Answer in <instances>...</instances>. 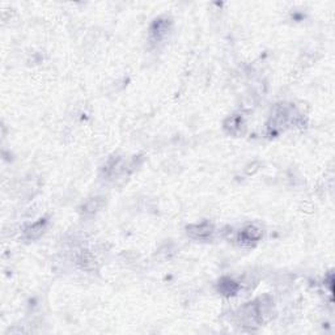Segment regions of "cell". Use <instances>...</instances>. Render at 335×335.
<instances>
[{
  "label": "cell",
  "instance_id": "ba28073f",
  "mask_svg": "<svg viewBox=\"0 0 335 335\" xmlns=\"http://www.w3.org/2000/svg\"><path fill=\"white\" fill-rule=\"evenodd\" d=\"M219 291L222 292L223 295H234L238 291V284L232 279H223L219 284Z\"/></svg>",
  "mask_w": 335,
  "mask_h": 335
},
{
  "label": "cell",
  "instance_id": "277c9868",
  "mask_svg": "<svg viewBox=\"0 0 335 335\" xmlns=\"http://www.w3.org/2000/svg\"><path fill=\"white\" fill-rule=\"evenodd\" d=\"M45 229H46V220H40V222L34 223L24 230V237L26 240H37L44 234Z\"/></svg>",
  "mask_w": 335,
  "mask_h": 335
},
{
  "label": "cell",
  "instance_id": "7a4b0ae2",
  "mask_svg": "<svg viewBox=\"0 0 335 335\" xmlns=\"http://www.w3.org/2000/svg\"><path fill=\"white\" fill-rule=\"evenodd\" d=\"M261 237H262V229L257 225L249 224V225H246L240 230L238 241L242 245H251L254 242H258L261 240Z\"/></svg>",
  "mask_w": 335,
  "mask_h": 335
},
{
  "label": "cell",
  "instance_id": "52a82bcc",
  "mask_svg": "<svg viewBox=\"0 0 335 335\" xmlns=\"http://www.w3.org/2000/svg\"><path fill=\"white\" fill-rule=\"evenodd\" d=\"M76 262L83 270H93L96 267L95 257L88 251H81L80 254L77 255Z\"/></svg>",
  "mask_w": 335,
  "mask_h": 335
},
{
  "label": "cell",
  "instance_id": "3957f363",
  "mask_svg": "<svg viewBox=\"0 0 335 335\" xmlns=\"http://www.w3.org/2000/svg\"><path fill=\"white\" fill-rule=\"evenodd\" d=\"M224 128L232 135H242L245 131V122L244 117L240 114H233L225 119L224 122Z\"/></svg>",
  "mask_w": 335,
  "mask_h": 335
},
{
  "label": "cell",
  "instance_id": "8992f818",
  "mask_svg": "<svg viewBox=\"0 0 335 335\" xmlns=\"http://www.w3.org/2000/svg\"><path fill=\"white\" fill-rule=\"evenodd\" d=\"M169 30V22L163 21V20H156L151 29V36L155 41H161L167 36V32Z\"/></svg>",
  "mask_w": 335,
  "mask_h": 335
},
{
  "label": "cell",
  "instance_id": "6da1fadb",
  "mask_svg": "<svg viewBox=\"0 0 335 335\" xmlns=\"http://www.w3.org/2000/svg\"><path fill=\"white\" fill-rule=\"evenodd\" d=\"M186 232L194 240L206 241L211 238L215 229H214V225L210 222H201L195 223V224H190L186 228Z\"/></svg>",
  "mask_w": 335,
  "mask_h": 335
},
{
  "label": "cell",
  "instance_id": "5b68a950",
  "mask_svg": "<svg viewBox=\"0 0 335 335\" xmlns=\"http://www.w3.org/2000/svg\"><path fill=\"white\" fill-rule=\"evenodd\" d=\"M104 203H105V202H104V198H92V199H89V201H87L83 204L81 212H83L85 216L96 215V214L101 210Z\"/></svg>",
  "mask_w": 335,
  "mask_h": 335
}]
</instances>
